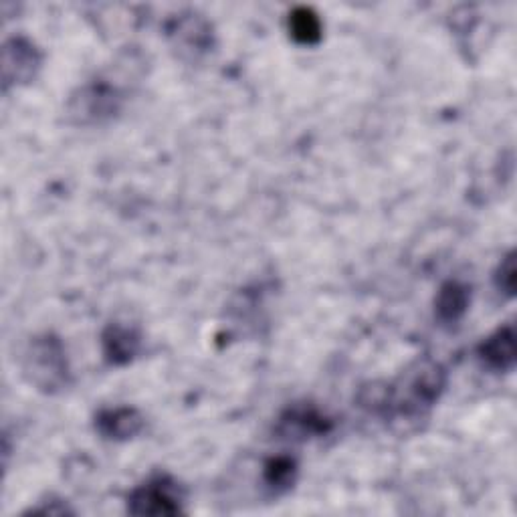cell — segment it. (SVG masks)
I'll return each instance as SVG.
<instances>
[{
  "instance_id": "obj_1",
  "label": "cell",
  "mask_w": 517,
  "mask_h": 517,
  "mask_svg": "<svg viewBox=\"0 0 517 517\" xmlns=\"http://www.w3.org/2000/svg\"><path fill=\"white\" fill-rule=\"evenodd\" d=\"M23 370L27 380L41 392L55 394L67 388L69 364L63 342L51 334L35 338L25 352Z\"/></svg>"
},
{
  "instance_id": "obj_2",
  "label": "cell",
  "mask_w": 517,
  "mask_h": 517,
  "mask_svg": "<svg viewBox=\"0 0 517 517\" xmlns=\"http://www.w3.org/2000/svg\"><path fill=\"white\" fill-rule=\"evenodd\" d=\"M110 81L112 79H93L71 95L67 103V114L73 124H103L120 114L126 97L122 93V87Z\"/></svg>"
},
{
  "instance_id": "obj_3",
  "label": "cell",
  "mask_w": 517,
  "mask_h": 517,
  "mask_svg": "<svg viewBox=\"0 0 517 517\" xmlns=\"http://www.w3.org/2000/svg\"><path fill=\"white\" fill-rule=\"evenodd\" d=\"M168 39L174 51L182 59L190 61L204 57L215 45L211 23L196 13H182L174 17L168 23Z\"/></svg>"
},
{
  "instance_id": "obj_4",
  "label": "cell",
  "mask_w": 517,
  "mask_h": 517,
  "mask_svg": "<svg viewBox=\"0 0 517 517\" xmlns=\"http://www.w3.org/2000/svg\"><path fill=\"white\" fill-rule=\"evenodd\" d=\"M184 493L170 477H156L136 487L128 497V511L134 515H176L182 511Z\"/></svg>"
},
{
  "instance_id": "obj_5",
  "label": "cell",
  "mask_w": 517,
  "mask_h": 517,
  "mask_svg": "<svg viewBox=\"0 0 517 517\" xmlns=\"http://www.w3.org/2000/svg\"><path fill=\"white\" fill-rule=\"evenodd\" d=\"M41 67V53L37 47L23 39L15 37L5 43L3 49V81L5 89L11 85H23L29 83Z\"/></svg>"
},
{
  "instance_id": "obj_6",
  "label": "cell",
  "mask_w": 517,
  "mask_h": 517,
  "mask_svg": "<svg viewBox=\"0 0 517 517\" xmlns=\"http://www.w3.org/2000/svg\"><path fill=\"white\" fill-rule=\"evenodd\" d=\"M479 360L495 370V372H509L515 366V330L513 326H503L495 334L479 346Z\"/></svg>"
},
{
  "instance_id": "obj_7",
  "label": "cell",
  "mask_w": 517,
  "mask_h": 517,
  "mask_svg": "<svg viewBox=\"0 0 517 517\" xmlns=\"http://www.w3.org/2000/svg\"><path fill=\"white\" fill-rule=\"evenodd\" d=\"M144 427V419L136 408H112L99 412L95 429L112 441H128L136 437Z\"/></svg>"
},
{
  "instance_id": "obj_8",
  "label": "cell",
  "mask_w": 517,
  "mask_h": 517,
  "mask_svg": "<svg viewBox=\"0 0 517 517\" xmlns=\"http://www.w3.org/2000/svg\"><path fill=\"white\" fill-rule=\"evenodd\" d=\"M140 350V334L126 324H112L103 332V352L112 364H128Z\"/></svg>"
},
{
  "instance_id": "obj_9",
  "label": "cell",
  "mask_w": 517,
  "mask_h": 517,
  "mask_svg": "<svg viewBox=\"0 0 517 517\" xmlns=\"http://www.w3.org/2000/svg\"><path fill=\"white\" fill-rule=\"evenodd\" d=\"M471 303V289L459 281H449L439 289L435 299V314L441 324H457Z\"/></svg>"
},
{
  "instance_id": "obj_10",
  "label": "cell",
  "mask_w": 517,
  "mask_h": 517,
  "mask_svg": "<svg viewBox=\"0 0 517 517\" xmlns=\"http://www.w3.org/2000/svg\"><path fill=\"white\" fill-rule=\"evenodd\" d=\"M279 429L289 439L291 437L293 439H309L314 435L326 433L328 431V421L314 408L297 406V408L289 410L287 415L281 419Z\"/></svg>"
},
{
  "instance_id": "obj_11",
  "label": "cell",
  "mask_w": 517,
  "mask_h": 517,
  "mask_svg": "<svg viewBox=\"0 0 517 517\" xmlns=\"http://www.w3.org/2000/svg\"><path fill=\"white\" fill-rule=\"evenodd\" d=\"M297 479V463L287 457H271L263 467V483L271 491V495L287 493Z\"/></svg>"
},
{
  "instance_id": "obj_12",
  "label": "cell",
  "mask_w": 517,
  "mask_h": 517,
  "mask_svg": "<svg viewBox=\"0 0 517 517\" xmlns=\"http://www.w3.org/2000/svg\"><path fill=\"white\" fill-rule=\"evenodd\" d=\"M289 31L295 41L312 45L318 43L322 37V23L312 9L299 7L289 15Z\"/></svg>"
},
{
  "instance_id": "obj_13",
  "label": "cell",
  "mask_w": 517,
  "mask_h": 517,
  "mask_svg": "<svg viewBox=\"0 0 517 517\" xmlns=\"http://www.w3.org/2000/svg\"><path fill=\"white\" fill-rule=\"evenodd\" d=\"M495 283H497V289L501 293H505L507 297L513 295L515 291V255L513 253H507L497 269V275H495Z\"/></svg>"
}]
</instances>
